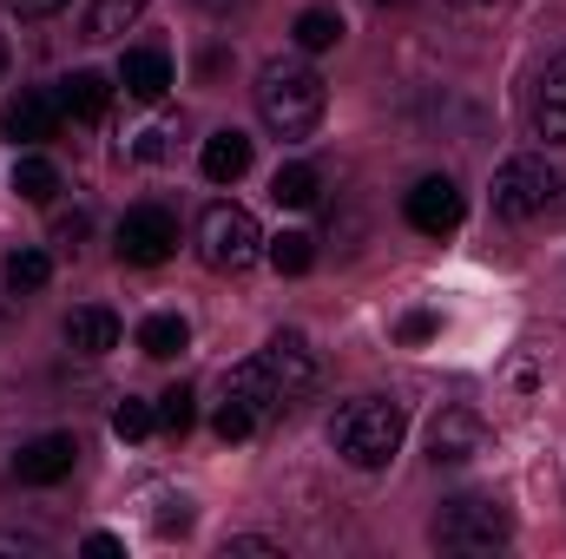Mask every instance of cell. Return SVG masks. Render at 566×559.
Returning <instances> with one entry per match:
<instances>
[{
    "mask_svg": "<svg viewBox=\"0 0 566 559\" xmlns=\"http://www.w3.org/2000/svg\"><path fill=\"white\" fill-rule=\"evenodd\" d=\"M323 106H329V93H323V80L303 60H271L258 73V119L277 139H310L323 126Z\"/></svg>",
    "mask_w": 566,
    "mask_h": 559,
    "instance_id": "1",
    "label": "cell"
},
{
    "mask_svg": "<svg viewBox=\"0 0 566 559\" xmlns=\"http://www.w3.org/2000/svg\"><path fill=\"white\" fill-rule=\"evenodd\" d=\"M402 434H409V415L389 395H363V402L336 409V421H329V447L349 467H389L396 447H402Z\"/></svg>",
    "mask_w": 566,
    "mask_h": 559,
    "instance_id": "2",
    "label": "cell"
},
{
    "mask_svg": "<svg viewBox=\"0 0 566 559\" xmlns=\"http://www.w3.org/2000/svg\"><path fill=\"white\" fill-rule=\"evenodd\" d=\"M507 534H514V514L494 494H461V500H441L434 514V547L448 553H494L507 547Z\"/></svg>",
    "mask_w": 566,
    "mask_h": 559,
    "instance_id": "3",
    "label": "cell"
},
{
    "mask_svg": "<svg viewBox=\"0 0 566 559\" xmlns=\"http://www.w3.org/2000/svg\"><path fill=\"white\" fill-rule=\"evenodd\" d=\"M198 251H205L211 271L244 277V271L264 257V231H258V218H251L244 204H211V211L198 218Z\"/></svg>",
    "mask_w": 566,
    "mask_h": 559,
    "instance_id": "4",
    "label": "cell"
},
{
    "mask_svg": "<svg viewBox=\"0 0 566 559\" xmlns=\"http://www.w3.org/2000/svg\"><path fill=\"white\" fill-rule=\"evenodd\" d=\"M271 415H283V389L271 382L264 362H238L224 376V402H218V434L224 441H251Z\"/></svg>",
    "mask_w": 566,
    "mask_h": 559,
    "instance_id": "5",
    "label": "cell"
},
{
    "mask_svg": "<svg viewBox=\"0 0 566 559\" xmlns=\"http://www.w3.org/2000/svg\"><path fill=\"white\" fill-rule=\"evenodd\" d=\"M494 218H507V224H527V218H541L554 198H560V171L547 165V158H534V151H521V158H507L501 171H494Z\"/></svg>",
    "mask_w": 566,
    "mask_h": 559,
    "instance_id": "6",
    "label": "cell"
},
{
    "mask_svg": "<svg viewBox=\"0 0 566 559\" xmlns=\"http://www.w3.org/2000/svg\"><path fill=\"white\" fill-rule=\"evenodd\" d=\"M488 447H494V434H488V421L474 415V409H441V415L428 421V461L434 467H468Z\"/></svg>",
    "mask_w": 566,
    "mask_h": 559,
    "instance_id": "7",
    "label": "cell"
},
{
    "mask_svg": "<svg viewBox=\"0 0 566 559\" xmlns=\"http://www.w3.org/2000/svg\"><path fill=\"white\" fill-rule=\"evenodd\" d=\"M178 251V218L165 204H133L119 218V257L126 264H165Z\"/></svg>",
    "mask_w": 566,
    "mask_h": 559,
    "instance_id": "8",
    "label": "cell"
},
{
    "mask_svg": "<svg viewBox=\"0 0 566 559\" xmlns=\"http://www.w3.org/2000/svg\"><path fill=\"white\" fill-rule=\"evenodd\" d=\"M258 362L271 369V382L283 389V402L310 395V389H316V376H323V362H316V349H310V336H303V329H277V336L264 342V356H258Z\"/></svg>",
    "mask_w": 566,
    "mask_h": 559,
    "instance_id": "9",
    "label": "cell"
},
{
    "mask_svg": "<svg viewBox=\"0 0 566 559\" xmlns=\"http://www.w3.org/2000/svg\"><path fill=\"white\" fill-rule=\"evenodd\" d=\"M73 461H80V441H73V434H33V441L13 454V481H27V487H53V481L73 474Z\"/></svg>",
    "mask_w": 566,
    "mask_h": 559,
    "instance_id": "10",
    "label": "cell"
},
{
    "mask_svg": "<svg viewBox=\"0 0 566 559\" xmlns=\"http://www.w3.org/2000/svg\"><path fill=\"white\" fill-rule=\"evenodd\" d=\"M402 218H409L422 238H448V231L461 224V184H454V178H422V184L409 191Z\"/></svg>",
    "mask_w": 566,
    "mask_h": 559,
    "instance_id": "11",
    "label": "cell"
},
{
    "mask_svg": "<svg viewBox=\"0 0 566 559\" xmlns=\"http://www.w3.org/2000/svg\"><path fill=\"white\" fill-rule=\"evenodd\" d=\"M53 126H60V93H40V86H27V93L7 99V113H0V133L13 145L53 139Z\"/></svg>",
    "mask_w": 566,
    "mask_h": 559,
    "instance_id": "12",
    "label": "cell"
},
{
    "mask_svg": "<svg viewBox=\"0 0 566 559\" xmlns=\"http://www.w3.org/2000/svg\"><path fill=\"white\" fill-rule=\"evenodd\" d=\"M119 86H126L133 99H145V106H158V99L171 93V53H165V46H126Z\"/></svg>",
    "mask_w": 566,
    "mask_h": 559,
    "instance_id": "13",
    "label": "cell"
},
{
    "mask_svg": "<svg viewBox=\"0 0 566 559\" xmlns=\"http://www.w3.org/2000/svg\"><path fill=\"white\" fill-rule=\"evenodd\" d=\"M60 113H73L80 126H99L113 113V80L106 73H66L60 80Z\"/></svg>",
    "mask_w": 566,
    "mask_h": 559,
    "instance_id": "14",
    "label": "cell"
},
{
    "mask_svg": "<svg viewBox=\"0 0 566 559\" xmlns=\"http://www.w3.org/2000/svg\"><path fill=\"white\" fill-rule=\"evenodd\" d=\"M66 349H73V356H106V349H119V316L99 309V303L73 309V316H66Z\"/></svg>",
    "mask_w": 566,
    "mask_h": 559,
    "instance_id": "15",
    "label": "cell"
},
{
    "mask_svg": "<svg viewBox=\"0 0 566 559\" xmlns=\"http://www.w3.org/2000/svg\"><path fill=\"white\" fill-rule=\"evenodd\" d=\"M534 126H541V139H547V145H566V53H560V60H547V73H541Z\"/></svg>",
    "mask_w": 566,
    "mask_h": 559,
    "instance_id": "16",
    "label": "cell"
},
{
    "mask_svg": "<svg viewBox=\"0 0 566 559\" xmlns=\"http://www.w3.org/2000/svg\"><path fill=\"white\" fill-rule=\"evenodd\" d=\"M198 165H205L211 184H238V178L251 171V139H244V133H211Z\"/></svg>",
    "mask_w": 566,
    "mask_h": 559,
    "instance_id": "17",
    "label": "cell"
},
{
    "mask_svg": "<svg viewBox=\"0 0 566 559\" xmlns=\"http://www.w3.org/2000/svg\"><path fill=\"white\" fill-rule=\"evenodd\" d=\"M13 191H20L27 204H53V198H60V165L40 158V151H27V158L13 165Z\"/></svg>",
    "mask_w": 566,
    "mask_h": 559,
    "instance_id": "18",
    "label": "cell"
},
{
    "mask_svg": "<svg viewBox=\"0 0 566 559\" xmlns=\"http://www.w3.org/2000/svg\"><path fill=\"white\" fill-rule=\"evenodd\" d=\"M290 40H296L303 53H323V46L343 40V13H336V7H303L296 27H290Z\"/></svg>",
    "mask_w": 566,
    "mask_h": 559,
    "instance_id": "19",
    "label": "cell"
},
{
    "mask_svg": "<svg viewBox=\"0 0 566 559\" xmlns=\"http://www.w3.org/2000/svg\"><path fill=\"white\" fill-rule=\"evenodd\" d=\"M316 191H323L316 165H283L277 178H271V198H277L283 211H310V204H316Z\"/></svg>",
    "mask_w": 566,
    "mask_h": 559,
    "instance_id": "20",
    "label": "cell"
},
{
    "mask_svg": "<svg viewBox=\"0 0 566 559\" xmlns=\"http://www.w3.org/2000/svg\"><path fill=\"white\" fill-rule=\"evenodd\" d=\"M139 13H145V0H93L86 7V40H119Z\"/></svg>",
    "mask_w": 566,
    "mask_h": 559,
    "instance_id": "21",
    "label": "cell"
},
{
    "mask_svg": "<svg viewBox=\"0 0 566 559\" xmlns=\"http://www.w3.org/2000/svg\"><path fill=\"white\" fill-rule=\"evenodd\" d=\"M185 342H191L185 316H145V323H139V349H145V356H158V362H165V356H178Z\"/></svg>",
    "mask_w": 566,
    "mask_h": 559,
    "instance_id": "22",
    "label": "cell"
},
{
    "mask_svg": "<svg viewBox=\"0 0 566 559\" xmlns=\"http://www.w3.org/2000/svg\"><path fill=\"white\" fill-rule=\"evenodd\" d=\"M264 257H271V264H277L283 277H303V271H310V264H316V238H310V231H277V238H271V251H264Z\"/></svg>",
    "mask_w": 566,
    "mask_h": 559,
    "instance_id": "23",
    "label": "cell"
},
{
    "mask_svg": "<svg viewBox=\"0 0 566 559\" xmlns=\"http://www.w3.org/2000/svg\"><path fill=\"white\" fill-rule=\"evenodd\" d=\"M53 277V257L46 251H13L7 257V289L20 296V289H40V283Z\"/></svg>",
    "mask_w": 566,
    "mask_h": 559,
    "instance_id": "24",
    "label": "cell"
},
{
    "mask_svg": "<svg viewBox=\"0 0 566 559\" xmlns=\"http://www.w3.org/2000/svg\"><path fill=\"white\" fill-rule=\"evenodd\" d=\"M158 428V402H139V395H126L119 409H113V434L119 441H145Z\"/></svg>",
    "mask_w": 566,
    "mask_h": 559,
    "instance_id": "25",
    "label": "cell"
},
{
    "mask_svg": "<svg viewBox=\"0 0 566 559\" xmlns=\"http://www.w3.org/2000/svg\"><path fill=\"white\" fill-rule=\"evenodd\" d=\"M191 421H198V395H191V389H185V382H178V389H165V395H158V428H165V434H185V428H191Z\"/></svg>",
    "mask_w": 566,
    "mask_h": 559,
    "instance_id": "26",
    "label": "cell"
},
{
    "mask_svg": "<svg viewBox=\"0 0 566 559\" xmlns=\"http://www.w3.org/2000/svg\"><path fill=\"white\" fill-rule=\"evenodd\" d=\"M224 553H258V559H283L277 540H264V534H231L224 540Z\"/></svg>",
    "mask_w": 566,
    "mask_h": 559,
    "instance_id": "27",
    "label": "cell"
},
{
    "mask_svg": "<svg viewBox=\"0 0 566 559\" xmlns=\"http://www.w3.org/2000/svg\"><path fill=\"white\" fill-rule=\"evenodd\" d=\"M158 507H165V514H158V534H185V527H191V500H185V494H178V500H158Z\"/></svg>",
    "mask_w": 566,
    "mask_h": 559,
    "instance_id": "28",
    "label": "cell"
},
{
    "mask_svg": "<svg viewBox=\"0 0 566 559\" xmlns=\"http://www.w3.org/2000/svg\"><path fill=\"white\" fill-rule=\"evenodd\" d=\"M7 13L13 20H53V13H66V0H7Z\"/></svg>",
    "mask_w": 566,
    "mask_h": 559,
    "instance_id": "29",
    "label": "cell"
},
{
    "mask_svg": "<svg viewBox=\"0 0 566 559\" xmlns=\"http://www.w3.org/2000/svg\"><path fill=\"white\" fill-rule=\"evenodd\" d=\"M428 336H434V316H428V309L402 316V342H428Z\"/></svg>",
    "mask_w": 566,
    "mask_h": 559,
    "instance_id": "30",
    "label": "cell"
},
{
    "mask_svg": "<svg viewBox=\"0 0 566 559\" xmlns=\"http://www.w3.org/2000/svg\"><path fill=\"white\" fill-rule=\"evenodd\" d=\"M171 133H158V126H151V133H139V145H133V151H139V158H165V151H171Z\"/></svg>",
    "mask_w": 566,
    "mask_h": 559,
    "instance_id": "31",
    "label": "cell"
},
{
    "mask_svg": "<svg viewBox=\"0 0 566 559\" xmlns=\"http://www.w3.org/2000/svg\"><path fill=\"white\" fill-rule=\"evenodd\" d=\"M86 553H93V559H119L126 547H119L113 534H86Z\"/></svg>",
    "mask_w": 566,
    "mask_h": 559,
    "instance_id": "32",
    "label": "cell"
},
{
    "mask_svg": "<svg viewBox=\"0 0 566 559\" xmlns=\"http://www.w3.org/2000/svg\"><path fill=\"white\" fill-rule=\"evenodd\" d=\"M53 238H60V244H73V238H86V211H73V218H60V224H53Z\"/></svg>",
    "mask_w": 566,
    "mask_h": 559,
    "instance_id": "33",
    "label": "cell"
},
{
    "mask_svg": "<svg viewBox=\"0 0 566 559\" xmlns=\"http://www.w3.org/2000/svg\"><path fill=\"white\" fill-rule=\"evenodd\" d=\"M0 553H33V559H40L46 547H40V540H0Z\"/></svg>",
    "mask_w": 566,
    "mask_h": 559,
    "instance_id": "34",
    "label": "cell"
},
{
    "mask_svg": "<svg viewBox=\"0 0 566 559\" xmlns=\"http://www.w3.org/2000/svg\"><path fill=\"white\" fill-rule=\"evenodd\" d=\"M191 7H205V13H231L238 0H191Z\"/></svg>",
    "mask_w": 566,
    "mask_h": 559,
    "instance_id": "35",
    "label": "cell"
},
{
    "mask_svg": "<svg viewBox=\"0 0 566 559\" xmlns=\"http://www.w3.org/2000/svg\"><path fill=\"white\" fill-rule=\"evenodd\" d=\"M448 7H494V0H448Z\"/></svg>",
    "mask_w": 566,
    "mask_h": 559,
    "instance_id": "36",
    "label": "cell"
},
{
    "mask_svg": "<svg viewBox=\"0 0 566 559\" xmlns=\"http://www.w3.org/2000/svg\"><path fill=\"white\" fill-rule=\"evenodd\" d=\"M0 73H7V46H0Z\"/></svg>",
    "mask_w": 566,
    "mask_h": 559,
    "instance_id": "37",
    "label": "cell"
}]
</instances>
